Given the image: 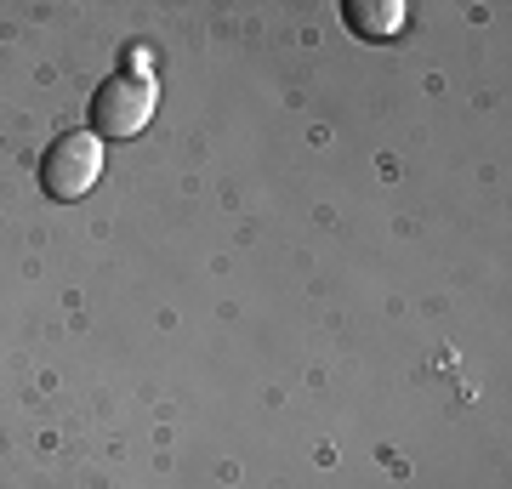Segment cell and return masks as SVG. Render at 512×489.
Listing matches in <instances>:
<instances>
[{"label":"cell","instance_id":"obj_1","mask_svg":"<svg viewBox=\"0 0 512 489\" xmlns=\"http://www.w3.org/2000/svg\"><path fill=\"white\" fill-rule=\"evenodd\" d=\"M154 103H160V86L148 69H126L109 74L103 86L92 91V137H137V131L154 120Z\"/></svg>","mask_w":512,"mask_h":489},{"label":"cell","instance_id":"obj_2","mask_svg":"<svg viewBox=\"0 0 512 489\" xmlns=\"http://www.w3.org/2000/svg\"><path fill=\"white\" fill-rule=\"evenodd\" d=\"M103 177V137L92 131H63L52 148H46V160H40V188L52 194V200H86Z\"/></svg>","mask_w":512,"mask_h":489},{"label":"cell","instance_id":"obj_3","mask_svg":"<svg viewBox=\"0 0 512 489\" xmlns=\"http://www.w3.org/2000/svg\"><path fill=\"white\" fill-rule=\"evenodd\" d=\"M342 18H348L353 35L393 40L404 29V18H410V6H404V0H348V6H342Z\"/></svg>","mask_w":512,"mask_h":489}]
</instances>
